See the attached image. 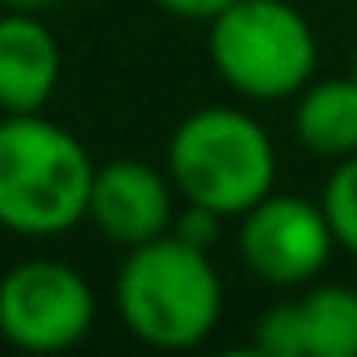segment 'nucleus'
Here are the masks:
<instances>
[{"label": "nucleus", "mask_w": 357, "mask_h": 357, "mask_svg": "<svg viewBox=\"0 0 357 357\" xmlns=\"http://www.w3.org/2000/svg\"><path fill=\"white\" fill-rule=\"evenodd\" d=\"M97 164L84 143L43 114L0 118V227L51 240L89 219Z\"/></svg>", "instance_id": "nucleus-1"}, {"label": "nucleus", "mask_w": 357, "mask_h": 357, "mask_svg": "<svg viewBox=\"0 0 357 357\" xmlns=\"http://www.w3.org/2000/svg\"><path fill=\"white\" fill-rule=\"evenodd\" d=\"M118 311L130 336L151 349H194L223 315V282L206 248L176 231L126 252L118 269Z\"/></svg>", "instance_id": "nucleus-2"}, {"label": "nucleus", "mask_w": 357, "mask_h": 357, "mask_svg": "<svg viewBox=\"0 0 357 357\" xmlns=\"http://www.w3.org/2000/svg\"><path fill=\"white\" fill-rule=\"evenodd\" d=\"M168 176L176 194L223 219H240L273 194L278 151L257 118L231 105L190 114L168 139Z\"/></svg>", "instance_id": "nucleus-3"}, {"label": "nucleus", "mask_w": 357, "mask_h": 357, "mask_svg": "<svg viewBox=\"0 0 357 357\" xmlns=\"http://www.w3.org/2000/svg\"><path fill=\"white\" fill-rule=\"evenodd\" d=\"M206 47L215 72L252 101H286L315 80V34L286 0H236L211 22Z\"/></svg>", "instance_id": "nucleus-4"}, {"label": "nucleus", "mask_w": 357, "mask_h": 357, "mask_svg": "<svg viewBox=\"0 0 357 357\" xmlns=\"http://www.w3.org/2000/svg\"><path fill=\"white\" fill-rule=\"evenodd\" d=\"M97 298L63 261H22L0 278V336L26 353H63L93 328Z\"/></svg>", "instance_id": "nucleus-5"}, {"label": "nucleus", "mask_w": 357, "mask_h": 357, "mask_svg": "<svg viewBox=\"0 0 357 357\" xmlns=\"http://www.w3.org/2000/svg\"><path fill=\"white\" fill-rule=\"evenodd\" d=\"M336 236L324 206L269 194L240 215V257L265 286H307L332 257Z\"/></svg>", "instance_id": "nucleus-6"}, {"label": "nucleus", "mask_w": 357, "mask_h": 357, "mask_svg": "<svg viewBox=\"0 0 357 357\" xmlns=\"http://www.w3.org/2000/svg\"><path fill=\"white\" fill-rule=\"evenodd\" d=\"M172 190H176L172 176L155 172L143 160H109L93 176L89 219L105 240L122 248H139L172 231L176 223Z\"/></svg>", "instance_id": "nucleus-7"}, {"label": "nucleus", "mask_w": 357, "mask_h": 357, "mask_svg": "<svg viewBox=\"0 0 357 357\" xmlns=\"http://www.w3.org/2000/svg\"><path fill=\"white\" fill-rule=\"evenodd\" d=\"M265 357H357V290L315 286L294 303H278L257 324Z\"/></svg>", "instance_id": "nucleus-8"}, {"label": "nucleus", "mask_w": 357, "mask_h": 357, "mask_svg": "<svg viewBox=\"0 0 357 357\" xmlns=\"http://www.w3.org/2000/svg\"><path fill=\"white\" fill-rule=\"evenodd\" d=\"M63 72L59 38L34 13L0 17V114H43Z\"/></svg>", "instance_id": "nucleus-9"}, {"label": "nucleus", "mask_w": 357, "mask_h": 357, "mask_svg": "<svg viewBox=\"0 0 357 357\" xmlns=\"http://www.w3.org/2000/svg\"><path fill=\"white\" fill-rule=\"evenodd\" d=\"M294 135L324 160L357 155V76L311 80L294 101Z\"/></svg>", "instance_id": "nucleus-10"}, {"label": "nucleus", "mask_w": 357, "mask_h": 357, "mask_svg": "<svg viewBox=\"0 0 357 357\" xmlns=\"http://www.w3.org/2000/svg\"><path fill=\"white\" fill-rule=\"evenodd\" d=\"M324 215L332 223V236L344 252L357 257V155L336 160L328 185H324Z\"/></svg>", "instance_id": "nucleus-11"}, {"label": "nucleus", "mask_w": 357, "mask_h": 357, "mask_svg": "<svg viewBox=\"0 0 357 357\" xmlns=\"http://www.w3.org/2000/svg\"><path fill=\"white\" fill-rule=\"evenodd\" d=\"M219 223H223V215H215V211L190 202V211L172 223V231L181 236V240H190V244H198V248H211V244L219 240Z\"/></svg>", "instance_id": "nucleus-12"}, {"label": "nucleus", "mask_w": 357, "mask_h": 357, "mask_svg": "<svg viewBox=\"0 0 357 357\" xmlns=\"http://www.w3.org/2000/svg\"><path fill=\"white\" fill-rule=\"evenodd\" d=\"M155 5L172 17H190V22H215L219 13H227L236 0H155Z\"/></svg>", "instance_id": "nucleus-13"}, {"label": "nucleus", "mask_w": 357, "mask_h": 357, "mask_svg": "<svg viewBox=\"0 0 357 357\" xmlns=\"http://www.w3.org/2000/svg\"><path fill=\"white\" fill-rule=\"evenodd\" d=\"M0 5H9V9H26V13H38L47 5H55V0H0Z\"/></svg>", "instance_id": "nucleus-14"}, {"label": "nucleus", "mask_w": 357, "mask_h": 357, "mask_svg": "<svg viewBox=\"0 0 357 357\" xmlns=\"http://www.w3.org/2000/svg\"><path fill=\"white\" fill-rule=\"evenodd\" d=\"M353 76H357V59H353Z\"/></svg>", "instance_id": "nucleus-15"}]
</instances>
